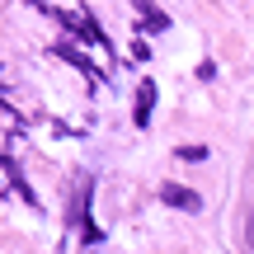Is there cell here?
Here are the masks:
<instances>
[{"instance_id":"1","label":"cell","mask_w":254,"mask_h":254,"mask_svg":"<svg viewBox=\"0 0 254 254\" xmlns=\"http://www.w3.org/2000/svg\"><path fill=\"white\" fill-rule=\"evenodd\" d=\"M160 202H170L179 212H202V193L184 189V184H160Z\"/></svg>"},{"instance_id":"2","label":"cell","mask_w":254,"mask_h":254,"mask_svg":"<svg viewBox=\"0 0 254 254\" xmlns=\"http://www.w3.org/2000/svg\"><path fill=\"white\" fill-rule=\"evenodd\" d=\"M151 109H155V80H141V85H136V109H132V123H136V127H151Z\"/></svg>"},{"instance_id":"3","label":"cell","mask_w":254,"mask_h":254,"mask_svg":"<svg viewBox=\"0 0 254 254\" xmlns=\"http://www.w3.org/2000/svg\"><path fill=\"white\" fill-rule=\"evenodd\" d=\"M57 57H66V62H71V66H80V71H85V75H90V80H104V75H99V71H94V66H90V62H85V57H80V52H75V47H71V43H57Z\"/></svg>"},{"instance_id":"4","label":"cell","mask_w":254,"mask_h":254,"mask_svg":"<svg viewBox=\"0 0 254 254\" xmlns=\"http://www.w3.org/2000/svg\"><path fill=\"white\" fill-rule=\"evenodd\" d=\"M136 9H141V24H146V28H151V33H160V28H165V24H170V19H165V14H160V9H155V5H151V0H136Z\"/></svg>"},{"instance_id":"5","label":"cell","mask_w":254,"mask_h":254,"mask_svg":"<svg viewBox=\"0 0 254 254\" xmlns=\"http://www.w3.org/2000/svg\"><path fill=\"white\" fill-rule=\"evenodd\" d=\"M179 160H207V146H179Z\"/></svg>"}]
</instances>
